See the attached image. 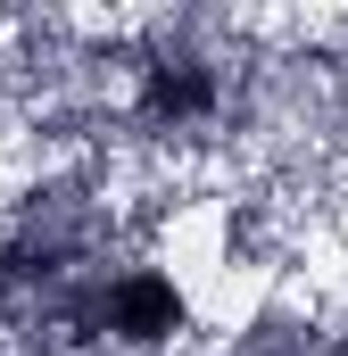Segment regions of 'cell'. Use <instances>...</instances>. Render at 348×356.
Here are the masks:
<instances>
[{
    "instance_id": "cell-4",
    "label": "cell",
    "mask_w": 348,
    "mask_h": 356,
    "mask_svg": "<svg viewBox=\"0 0 348 356\" xmlns=\"http://www.w3.org/2000/svg\"><path fill=\"white\" fill-rule=\"evenodd\" d=\"M348 158V83L324 58L307 17H265L258 50L241 67V108H232V158L265 182H307Z\"/></svg>"
},
{
    "instance_id": "cell-6",
    "label": "cell",
    "mask_w": 348,
    "mask_h": 356,
    "mask_svg": "<svg viewBox=\"0 0 348 356\" xmlns=\"http://www.w3.org/2000/svg\"><path fill=\"white\" fill-rule=\"evenodd\" d=\"M207 356H340L332 298H315L299 282H265L207 332Z\"/></svg>"
},
{
    "instance_id": "cell-7",
    "label": "cell",
    "mask_w": 348,
    "mask_h": 356,
    "mask_svg": "<svg viewBox=\"0 0 348 356\" xmlns=\"http://www.w3.org/2000/svg\"><path fill=\"white\" fill-rule=\"evenodd\" d=\"M315 25V42H324V58L340 67V83H348V8H324V17H307Z\"/></svg>"
},
{
    "instance_id": "cell-5",
    "label": "cell",
    "mask_w": 348,
    "mask_h": 356,
    "mask_svg": "<svg viewBox=\"0 0 348 356\" xmlns=\"http://www.w3.org/2000/svg\"><path fill=\"white\" fill-rule=\"evenodd\" d=\"M42 307L67 356H191V340L207 332V298L191 266L150 241L67 282H42Z\"/></svg>"
},
{
    "instance_id": "cell-1",
    "label": "cell",
    "mask_w": 348,
    "mask_h": 356,
    "mask_svg": "<svg viewBox=\"0 0 348 356\" xmlns=\"http://www.w3.org/2000/svg\"><path fill=\"white\" fill-rule=\"evenodd\" d=\"M133 33V83H125V133L116 166L141 182H174L232 158V108H241V67L258 50L265 17L224 8V0H166L125 17Z\"/></svg>"
},
{
    "instance_id": "cell-8",
    "label": "cell",
    "mask_w": 348,
    "mask_h": 356,
    "mask_svg": "<svg viewBox=\"0 0 348 356\" xmlns=\"http://www.w3.org/2000/svg\"><path fill=\"white\" fill-rule=\"evenodd\" d=\"M332 340H340V356H348V290L332 298Z\"/></svg>"
},
{
    "instance_id": "cell-2",
    "label": "cell",
    "mask_w": 348,
    "mask_h": 356,
    "mask_svg": "<svg viewBox=\"0 0 348 356\" xmlns=\"http://www.w3.org/2000/svg\"><path fill=\"white\" fill-rule=\"evenodd\" d=\"M133 83L125 17H0V116L25 149H91L116 158Z\"/></svg>"
},
{
    "instance_id": "cell-3",
    "label": "cell",
    "mask_w": 348,
    "mask_h": 356,
    "mask_svg": "<svg viewBox=\"0 0 348 356\" xmlns=\"http://www.w3.org/2000/svg\"><path fill=\"white\" fill-rule=\"evenodd\" d=\"M141 191L150 182L91 149H17L0 175V249L25 257L42 282H67L141 249Z\"/></svg>"
}]
</instances>
